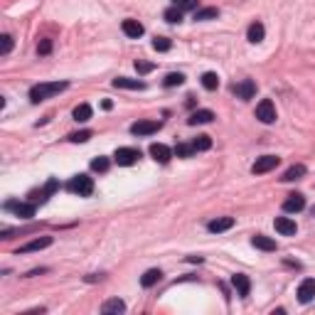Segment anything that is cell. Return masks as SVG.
Wrapping results in <instances>:
<instances>
[{"label":"cell","instance_id":"1","mask_svg":"<svg viewBox=\"0 0 315 315\" xmlns=\"http://www.w3.org/2000/svg\"><path fill=\"white\" fill-rule=\"evenodd\" d=\"M69 89V81H49V84H37V86H32L30 89V101L32 104H40V101H45L49 96H57L67 91Z\"/></svg>","mask_w":315,"mask_h":315},{"label":"cell","instance_id":"2","mask_svg":"<svg viewBox=\"0 0 315 315\" xmlns=\"http://www.w3.org/2000/svg\"><path fill=\"white\" fill-rule=\"evenodd\" d=\"M67 190L72 195H79V197H91L94 195V180L89 175H74L69 182H67Z\"/></svg>","mask_w":315,"mask_h":315},{"label":"cell","instance_id":"3","mask_svg":"<svg viewBox=\"0 0 315 315\" xmlns=\"http://www.w3.org/2000/svg\"><path fill=\"white\" fill-rule=\"evenodd\" d=\"M278 163H281V158H276V155H261V158H256V163L251 165V173L254 175L271 173L273 168H278Z\"/></svg>","mask_w":315,"mask_h":315},{"label":"cell","instance_id":"4","mask_svg":"<svg viewBox=\"0 0 315 315\" xmlns=\"http://www.w3.org/2000/svg\"><path fill=\"white\" fill-rule=\"evenodd\" d=\"M256 118H259L261 123H273V121H276V106H273L271 99H264V101L256 106Z\"/></svg>","mask_w":315,"mask_h":315},{"label":"cell","instance_id":"5","mask_svg":"<svg viewBox=\"0 0 315 315\" xmlns=\"http://www.w3.org/2000/svg\"><path fill=\"white\" fill-rule=\"evenodd\" d=\"M5 209H8V212H15L20 219H32V217H35V202L25 205V202L10 200V202H5Z\"/></svg>","mask_w":315,"mask_h":315},{"label":"cell","instance_id":"6","mask_svg":"<svg viewBox=\"0 0 315 315\" xmlns=\"http://www.w3.org/2000/svg\"><path fill=\"white\" fill-rule=\"evenodd\" d=\"M138 158H141V150H138V148H118V150L113 153V160H116L118 165H123V168L133 165Z\"/></svg>","mask_w":315,"mask_h":315},{"label":"cell","instance_id":"7","mask_svg":"<svg viewBox=\"0 0 315 315\" xmlns=\"http://www.w3.org/2000/svg\"><path fill=\"white\" fill-rule=\"evenodd\" d=\"M57 190H59V182H57L54 177H49V180H47V185H45L42 190H35L30 197H32V202H35V205H37V202L42 205V202H47V200H49V195H54Z\"/></svg>","mask_w":315,"mask_h":315},{"label":"cell","instance_id":"8","mask_svg":"<svg viewBox=\"0 0 315 315\" xmlns=\"http://www.w3.org/2000/svg\"><path fill=\"white\" fill-rule=\"evenodd\" d=\"M160 121H136L133 126H131V133L133 136H153V133H158L160 131Z\"/></svg>","mask_w":315,"mask_h":315},{"label":"cell","instance_id":"9","mask_svg":"<svg viewBox=\"0 0 315 315\" xmlns=\"http://www.w3.org/2000/svg\"><path fill=\"white\" fill-rule=\"evenodd\" d=\"M148 153H150V158H153L155 163H160V165L170 163V158H173V150H170L168 145H163V143H153Z\"/></svg>","mask_w":315,"mask_h":315},{"label":"cell","instance_id":"10","mask_svg":"<svg viewBox=\"0 0 315 315\" xmlns=\"http://www.w3.org/2000/svg\"><path fill=\"white\" fill-rule=\"evenodd\" d=\"M52 236H40V239H32V241H27L25 246H20L17 249V254H30V251H42V249H47V246H52Z\"/></svg>","mask_w":315,"mask_h":315},{"label":"cell","instance_id":"11","mask_svg":"<svg viewBox=\"0 0 315 315\" xmlns=\"http://www.w3.org/2000/svg\"><path fill=\"white\" fill-rule=\"evenodd\" d=\"M234 94L239 96L241 101H249V99H254V94H256V84H254L251 79H244V81L234 84Z\"/></svg>","mask_w":315,"mask_h":315},{"label":"cell","instance_id":"12","mask_svg":"<svg viewBox=\"0 0 315 315\" xmlns=\"http://www.w3.org/2000/svg\"><path fill=\"white\" fill-rule=\"evenodd\" d=\"M232 286L236 288V293H239L241 298H246V296L251 293V281H249V276H244V273H234V276H232Z\"/></svg>","mask_w":315,"mask_h":315},{"label":"cell","instance_id":"13","mask_svg":"<svg viewBox=\"0 0 315 315\" xmlns=\"http://www.w3.org/2000/svg\"><path fill=\"white\" fill-rule=\"evenodd\" d=\"M276 232L278 234H284V236H293L296 232H298V227H296V222L291 219V217H276Z\"/></svg>","mask_w":315,"mask_h":315},{"label":"cell","instance_id":"14","mask_svg":"<svg viewBox=\"0 0 315 315\" xmlns=\"http://www.w3.org/2000/svg\"><path fill=\"white\" fill-rule=\"evenodd\" d=\"M315 298V278H305L298 286V300L300 303H310Z\"/></svg>","mask_w":315,"mask_h":315},{"label":"cell","instance_id":"15","mask_svg":"<svg viewBox=\"0 0 315 315\" xmlns=\"http://www.w3.org/2000/svg\"><path fill=\"white\" fill-rule=\"evenodd\" d=\"M116 89H136V91H143L145 89V81H141V79H128V77H118L111 81Z\"/></svg>","mask_w":315,"mask_h":315},{"label":"cell","instance_id":"16","mask_svg":"<svg viewBox=\"0 0 315 315\" xmlns=\"http://www.w3.org/2000/svg\"><path fill=\"white\" fill-rule=\"evenodd\" d=\"M305 207V197L298 195V192H293V195H288L284 200V212H300Z\"/></svg>","mask_w":315,"mask_h":315},{"label":"cell","instance_id":"17","mask_svg":"<svg viewBox=\"0 0 315 315\" xmlns=\"http://www.w3.org/2000/svg\"><path fill=\"white\" fill-rule=\"evenodd\" d=\"M232 227H234V217H217V219H212L207 224V229L214 232V234H222V232H227Z\"/></svg>","mask_w":315,"mask_h":315},{"label":"cell","instance_id":"18","mask_svg":"<svg viewBox=\"0 0 315 315\" xmlns=\"http://www.w3.org/2000/svg\"><path fill=\"white\" fill-rule=\"evenodd\" d=\"M214 121V113L209 109H200V111H195L192 116L187 118V123L190 126H197V123H212Z\"/></svg>","mask_w":315,"mask_h":315},{"label":"cell","instance_id":"19","mask_svg":"<svg viewBox=\"0 0 315 315\" xmlns=\"http://www.w3.org/2000/svg\"><path fill=\"white\" fill-rule=\"evenodd\" d=\"M251 244L256 249H261V251H276V239H271V236L256 234L251 236Z\"/></svg>","mask_w":315,"mask_h":315},{"label":"cell","instance_id":"20","mask_svg":"<svg viewBox=\"0 0 315 315\" xmlns=\"http://www.w3.org/2000/svg\"><path fill=\"white\" fill-rule=\"evenodd\" d=\"M121 27H123V35H126V37H133V40H138L143 32H145L138 20H123V25H121Z\"/></svg>","mask_w":315,"mask_h":315},{"label":"cell","instance_id":"21","mask_svg":"<svg viewBox=\"0 0 315 315\" xmlns=\"http://www.w3.org/2000/svg\"><path fill=\"white\" fill-rule=\"evenodd\" d=\"M160 278H163V271H160V268H148L141 276V286L143 288H153Z\"/></svg>","mask_w":315,"mask_h":315},{"label":"cell","instance_id":"22","mask_svg":"<svg viewBox=\"0 0 315 315\" xmlns=\"http://www.w3.org/2000/svg\"><path fill=\"white\" fill-rule=\"evenodd\" d=\"M264 35H266L264 25H261V22H251V25H249V30H246V40H249L251 45H259V42L264 40Z\"/></svg>","mask_w":315,"mask_h":315},{"label":"cell","instance_id":"23","mask_svg":"<svg viewBox=\"0 0 315 315\" xmlns=\"http://www.w3.org/2000/svg\"><path fill=\"white\" fill-rule=\"evenodd\" d=\"M123 310H126V303H123L121 298H111L101 305V313H106V315L109 313H123Z\"/></svg>","mask_w":315,"mask_h":315},{"label":"cell","instance_id":"24","mask_svg":"<svg viewBox=\"0 0 315 315\" xmlns=\"http://www.w3.org/2000/svg\"><path fill=\"white\" fill-rule=\"evenodd\" d=\"M305 173H308V170H305V165H291V168L284 173L281 180H284V182H293V180H300Z\"/></svg>","mask_w":315,"mask_h":315},{"label":"cell","instance_id":"25","mask_svg":"<svg viewBox=\"0 0 315 315\" xmlns=\"http://www.w3.org/2000/svg\"><path fill=\"white\" fill-rule=\"evenodd\" d=\"M91 113H94V111H91V106H89V104H79L72 116H74V121L84 123V121H89V118H91Z\"/></svg>","mask_w":315,"mask_h":315},{"label":"cell","instance_id":"26","mask_svg":"<svg viewBox=\"0 0 315 315\" xmlns=\"http://www.w3.org/2000/svg\"><path fill=\"white\" fill-rule=\"evenodd\" d=\"M214 17H219V10H217V8H202V10H195V20H197V22L214 20Z\"/></svg>","mask_w":315,"mask_h":315},{"label":"cell","instance_id":"27","mask_svg":"<svg viewBox=\"0 0 315 315\" xmlns=\"http://www.w3.org/2000/svg\"><path fill=\"white\" fill-rule=\"evenodd\" d=\"M163 84H165L168 89H173V86H182V84H185V74H180V72H170L168 77L163 79Z\"/></svg>","mask_w":315,"mask_h":315},{"label":"cell","instance_id":"28","mask_svg":"<svg viewBox=\"0 0 315 315\" xmlns=\"http://www.w3.org/2000/svg\"><path fill=\"white\" fill-rule=\"evenodd\" d=\"M202 86H205L207 91H214V89L219 86V77H217L214 72H205V74H202Z\"/></svg>","mask_w":315,"mask_h":315},{"label":"cell","instance_id":"29","mask_svg":"<svg viewBox=\"0 0 315 315\" xmlns=\"http://www.w3.org/2000/svg\"><path fill=\"white\" fill-rule=\"evenodd\" d=\"M109 158L106 155H99V158H94V160H91V170H96V173H106V170H109Z\"/></svg>","mask_w":315,"mask_h":315},{"label":"cell","instance_id":"30","mask_svg":"<svg viewBox=\"0 0 315 315\" xmlns=\"http://www.w3.org/2000/svg\"><path fill=\"white\" fill-rule=\"evenodd\" d=\"M192 153H197L192 143H190V145H187V143H180V145H175V155H177V158H190Z\"/></svg>","mask_w":315,"mask_h":315},{"label":"cell","instance_id":"31","mask_svg":"<svg viewBox=\"0 0 315 315\" xmlns=\"http://www.w3.org/2000/svg\"><path fill=\"white\" fill-rule=\"evenodd\" d=\"M192 145H195V150H209L212 148V138L209 136H197L192 141Z\"/></svg>","mask_w":315,"mask_h":315},{"label":"cell","instance_id":"32","mask_svg":"<svg viewBox=\"0 0 315 315\" xmlns=\"http://www.w3.org/2000/svg\"><path fill=\"white\" fill-rule=\"evenodd\" d=\"M165 20H168V22H182V10H180V8H168V10H165Z\"/></svg>","mask_w":315,"mask_h":315},{"label":"cell","instance_id":"33","mask_svg":"<svg viewBox=\"0 0 315 315\" xmlns=\"http://www.w3.org/2000/svg\"><path fill=\"white\" fill-rule=\"evenodd\" d=\"M175 8H180L182 13L185 10H197V5H200V0H173Z\"/></svg>","mask_w":315,"mask_h":315},{"label":"cell","instance_id":"34","mask_svg":"<svg viewBox=\"0 0 315 315\" xmlns=\"http://www.w3.org/2000/svg\"><path fill=\"white\" fill-rule=\"evenodd\" d=\"M170 47H173V42L168 37H155L153 40V49H158V52H168Z\"/></svg>","mask_w":315,"mask_h":315},{"label":"cell","instance_id":"35","mask_svg":"<svg viewBox=\"0 0 315 315\" xmlns=\"http://www.w3.org/2000/svg\"><path fill=\"white\" fill-rule=\"evenodd\" d=\"M10 49H13V37L10 35H3L0 37V54L5 57V54H10Z\"/></svg>","mask_w":315,"mask_h":315},{"label":"cell","instance_id":"36","mask_svg":"<svg viewBox=\"0 0 315 315\" xmlns=\"http://www.w3.org/2000/svg\"><path fill=\"white\" fill-rule=\"evenodd\" d=\"M155 69V64L153 62H143V59H136V72L138 74H148V72H153Z\"/></svg>","mask_w":315,"mask_h":315},{"label":"cell","instance_id":"37","mask_svg":"<svg viewBox=\"0 0 315 315\" xmlns=\"http://www.w3.org/2000/svg\"><path fill=\"white\" fill-rule=\"evenodd\" d=\"M89 138H91V131H79V133H72V136H69L72 143H86Z\"/></svg>","mask_w":315,"mask_h":315},{"label":"cell","instance_id":"38","mask_svg":"<svg viewBox=\"0 0 315 315\" xmlns=\"http://www.w3.org/2000/svg\"><path fill=\"white\" fill-rule=\"evenodd\" d=\"M37 52H40V54H49V52H52V40H42V42L37 45Z\"/></svg>","mask_w":315,"mask_h":315},{"label":"cell","instance_id":"39","mask_svg":"<svg viewBox=\"0 0 315 315\" xmlns=\"http://www.w3.org/2000/svg\"><path fill=\"white\" fill-rule=\"evenodd\" d=\"M101 106L109 111V109H113V101H111V99H104V101H101Z\"/></svg>","mask_w":315,"mask_h":315},{"label":"cell","instance_id":"40","mask_svg":"<svg viewBox=\"0 0 315 315\" xmlns=\"http://www.w3.org/2000/svg\"><path fill=\"white\" fill-rule=\"evenodd\" d=\"M190 264H202V256H187Z\"/></svg>","mask_w":315,"mask_h":315}]
</instances>
